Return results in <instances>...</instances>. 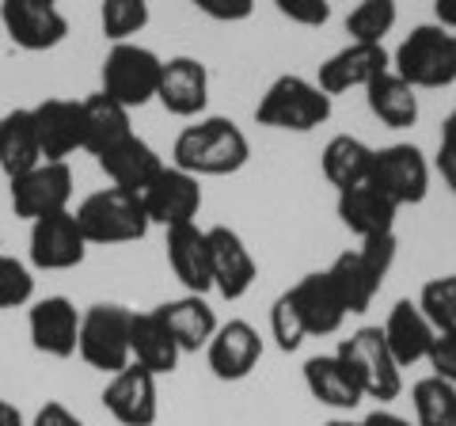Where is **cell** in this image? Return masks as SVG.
Returning a JSON list of instances; mask_svg holds the SVG:
<instances>
[{
  "label": "cell",
  "instance_id": "obj_34",
  "mask_svg": "<svg viewBox=\"0 0 456 426\" xmlns=\"http://www.w3.org/2000/svg\"><path fill=\"white\" fill-rule=\"evenodd\" d=\"M399 4L395 0H358L346 16L350 42H369V46H384V38L395 31Z\"/></svg>",
  "mask_w": 456,
  "mask_h": 426
},
{
  "label": "cell",
  "instance_id": "obj_17",
  "mask_svg": "<svg viewBox=\"0 0 456 426\" xmlns=\"http://www.w3.org/2000/svg\"><path fill=\"white\" fill-rule=\"evenodd\" d=\"M392 69V53L384 46H369V42H346L342 50H335L331 58L320 65L316 73V84L327 92V95H346L354 88H369L380 73Z\"/></svg>",
  "mask_w": 456,
  "mask_h": 426
},
{
  "label": "cell",
  "instance_id": "obj_16",
  "mask_svg": "<svg viewBox=\"0 0 456 426\" xmlns=\"http://www.w3.org/2000/svg\"><path fill=\"white\" fill-rule=\"evenodd\" d=\"M156 103H160L167 115L175 119H202L209 107V69L202 58H191V53H175V58L164 61L160 73V92H156Z\"/></svg>",
  "mask_w": 456,
  "mask_h": 426
},
{
  "label": "cell",
  "instance_id": "obj_7",
  "mask_svg": "<svg viewBox=\"0 0 456 426\" xmlns=\"http://www.w3.org/2000/svg\"><path fill=\"white\" fill-rule=\"evenodd\" d=\"M335 354L346 362V369L354 373V381H358L365 400H377L380 407L399 400V392H403V365L395 362V354L384 343L380 328L350 332Z\"/></svg>",
  "mask_w": 456,
  "mask_h": 426
},
{
  "label": "cell",
  "instance_id": "obj_9",
  "mask_svg": "<svg viewBox=\"0 0 456 426\" xmlns=\"http://www.w3.org/2000/svg\"><path fill=\"white\" fill-rule=\"evenodd\" d=\"M369 183L388 194L399 209L419 206V202H426V194H430V160L422 156L419 145L395 141V145H384L373 152Z\"/></svg>",
  "mask_w": 456,
  "mask_h": 426
},
{
  "label": "cell",
  "instance_id": "obj_37",
  "mask_svg": "<svg viewBox=\"0 0 456 426\" xmlns=\"http://www.w3.org/2000/svg\"><path fill=\"white\" fill-rule=\"evenodd\" d=\"M270 339H274V347L281 354H297L308 339V328H305L301 312H297V305H293L289 290L278 293L274 305H270Z\"/></svg>",
  "mask_w": 456,
  "mask_h": 426
},
{
  "label": "cell",
  "instance_id": "obj_42",
  "mask_svg": "<svg viewBox=\"0 0 456 426\" xmlns=\"http://www.w3.org/2000/svg\"><path fill=\"white\" fill-rule=\"evenodd\" d=\"M31 426H84V419L77 415L73 407H65L61 400H46V404L35 411Z\"/></svg>",
  "mask_w": 456,
  "mask_h": 426
},
{
  "label": "cell",
  "instance_id": "obj_33",
  "mask_svg": "<svg viewBox=\"0 0 456 426\" xmlns=\"http://www.w3.org/2000/svg\"><path fill=\"white\" fill-rule=\"evenodd\" d=\"M415 426H456V385L441 377H422L411 385Z\"/></svg>",
  "mask_w": 456,
  "mask_h": 426
},
{
  "label": "cell",
  "instance_id": "obj_47",
  "mask_svg": "<svg viewBox=\"0 0 456 426\" xmlns=\"http://www.w3.org/2000/svg\"><path fill=\"white\" fill-rule=\"evenodd\" d=\"M323 426H362V422H354V419H327Z\"/></svg>",
  "mask_w": 456,
  "mask_h": 426
},
{
  "label": "cell",
  "instance_id": "obj_18",
  "mask_svg": "<svg viewBox=\"0 0 456 426\" xmlns=\"http://www.w3.org/2000/svg\"><path fill=\"white\" fill-rule=\"evenodd\" d=\"M263 335L248 320H228L206 347V365L217 381H248L263 362Z\"/></svg>",
  "mask_w": 456,
  "mask_h": 426
},
{
  "label": "cell",
  "instance_id": "obj_12",
  "mask_svg": "<svg viewBox=\"0 0 456 426\" xmlns=\"http://www.w3.org/2000/svg\"><path fill=\"white\" fill-rule=\"evenodd\" d=\"M88 240H84L77 213H50V217L31 221V236H27V255H31L35 271H77L88 259Z\"/></svg>",
  "mask_w": 456,
  "mask_h": 426
},
{
  "label": "cell",
  "instance_id": "obj_36",
  "mask_svg": "<svg viewBox=\"0 0 456 426\" xmlns=\"http://www.w3.org/2000/svg\"><path fill=\"white\" fill-rule=\"evenodd\" d=\"M419 308L434 324L437 335H456V274L430 278L419 293Z\"/></svg>",
  "mask_w": 456,
  "mask_h": 426
},
{
  "label": "cell",
  "instance_id": "obj_26",
  "mask_svg": "<svg viewBox=\"0 0 456 426\" xmlns=\"http://www.w3.org/2000/svg\"><path fill=\"white\" fill-rule=\"evenodd\" d=\"M305 389L308 396L316 400L320 407H331V411H354L362 407V389L354 373L346 369V362L338 358V354H312L305 362Z\"/></svg>",
  "mask_w": 456,
  "mask_h": 426
},
{
  "label": "cell",
  "instance_id": "obj_30",
  "mask_svg": "<svg viewBox=\"0 0 456 426\" xmlns=\"http://www.w3.org/2000/svg\"><path fill=\"white\" fill-rule=\"evenodd\" d=\"M365 103H369V115H373L380 126H388V130H411V126L419 122V115H422L419 92L411 88L395 69L380 73L373 84H369Z\"/></svg>",
  "mask_w": 456,
  "mask_h": 426
},
{
  "label": "cell",
  "instance_id": "obj_21",
  "mask_svg": "<svg viewBox=\"0 0 456 426\" xmlns=\"http://www.w3.org/2000/svg\"><path fill=\"white\" fill-rule=\"evenodd\" d=\"M95 160H99V172L107 176L110 187L134 191V194L145 191L149 183L160 176V168H164V156L156 152L145 137H137V134L118 141V145L107 149L103 156H95Z\"/></svg>",
  "mask_w": 456,
  "mask_h": 426
},
{
  "label": "cell",
  "instance_id": "obj_2",
  "mask_svg": "<svg viewBox=\"0 0 456 426\" xmlns=\"http://www.w3.org/2000/svg\"><path fill=\"white\" fill-rule=\"evenodd\" d=\"M331 111L335 99L316 80L301 73H281L270 80V88L255 103V122L281 134H312L331 122Z\"/></svg>",
  "mask_w": 456,
  "mask_h": 426
},
{
  "label": "cell",
  "instance_id": "obj_46",
  "mask_svg": "<svg viewBox=\"0 0 456 426\" xmlns=\"http://www.w3.org/2000/svg\"><path fill=\"white\" fill-rule=\"evenodd\" d=\"M0 426H27L23 411L12 404V400H4V396H0Z\"/></svg>",
  "mask_w": 456,
  "mask_h": 426
},
{
  "label": "cell",
  "instance_id": "obj_1",
  "mask_svg": "<svg viewBox=\"0 0 456 426\" xmlns=\"http://www.w3.org/2000/svg\"><path fill=\"white\" fill-rule=\"evenodd\" d=\"M251 160V141L232 119L202 115L191 126H183L175 145H171V164L198 179L236 176Z\"/></svg>",
  "mask_w": 456,
  "mask_h": 426
},
{
  "label": "cell",
  "instance_id": "obj_45",
  "mask_svg": "<svg viewBox=\"0 0 456 426\" xmlns=\"http://www.w3.org/2000/svg\"><path fill=\"white\" fill-rule=\"evenodd\" d=\"M434 23L456 31V0H434Z\"/></svg>",
  "mask_w": 456,
  "mask_h": 426
},
{
  "label": "cell",
  "instance_id": "obj_43",
  "mask_svg": "<svg viewBox=\"0 0 456 426\" xmlns=\"http://www.w3.org/2000/svg\"><path fill=\"white\" fill-rule=\"evenodd\" d=\"M437 172H441V179H445V187L456 194V149L452 145H437Z\"/></svg>",
  "mask_w": 456,
  "mask_h": 426
},
{
  "label": "cell",
  "instance_id": "obj_20",
  "mask_svg": "<svg viewBox=\"0 0 456 426\" xmlns=\"http://www.w3.org/2000/svg\"><path fill=\"white\" fill-rule=\"evenodd\" d=\"M42 160H69L77 149H84V111L80 99H61L50 95L31 107Z\"/></svg>",
  "mask_w": 456,
  "mask_h": 426
},
{
  "label": "cell",
  "instance_id": "obj_28",
  "mask_svg": "<svg viewBox=\"0 0 456 426\" xmlns=\"http://www.w3.org/2000/svg\"><path fill=\"white\" fill-rule=\"evenodd\" d=\"M80 111H84V152L92 156H103L107 149H114L118 141H126L134 134L130 115L118 99H110L107 92H92L80 99Z\"/></svg>",
  "mask_w": 456,
  "mask_h": 426
},
{
  "label": "cell",
  "instance_id": "obj_11",
  "mask_svg": "<svg viewBox=\"0 0 456 426\" xmlns=\"http://www.w3.org/2000/svg\"><path fill=\"white\" fill-rule=\"evenodd\" d=\"M141 202H145V213L152 225L160 229H179V225H194L198 213H202V179L183 172L175 164H164L160 176H156L145 191H141Z\"/></svg>",
  "mask_w": 456,
  "mask_h": 426
},
{
  "label": "cell",
  "instance_id": "obj_44",
  "mask_svg": "<svg viewBox=\"0 0 456 426\" xmlns=\"http://www.w3.org/2000/svg\"><path fill=\"white\" fill-rule=\"evenodd\" d=\"M362 426H415V422L395 415V411H388V407H377V411H369V415L362 419Z\"/></svg>",
  "mask_w": 456,
  "mask_h": 426
},
{
  "label": "cell",
  "instance_id": "obj_10",
  "mask_svg": "<svg viewBox=\"0 0 456 426\" xmlns=\"http://www.w3.org/2000/svg\"><path fill=\"white\" fill-rule=\"evenodd\" d=\"M73 168L69 160H42L31 168L27 176L8 183V198H12V213L23 221H38L50 213H65L73 206Z\"/></svg>",
  "mask_w": 456,
  "mask_h": 426
},
{
  "label": "cell",
  "instance_id": "obj_29",
  "mask_svg": "<svg viewBox=\"0 0 456 426\" xmlns=\"http://www.w3.org/2000/svg\"><path fill=\"white\" fill-rule=\"evenodd\" d=\"M42 164V145H38V130H35V115L31 107H16L0 119V172L12 179L27 176L31 168Z\"/></svg>",
  "mask_w": 456,
  "mask_h": 426
},
{
  "label": "cell",
  "instance_id": "obj_39",
  "mask_svg": "<svg viewBox=\"0 0 456 426\" xmlns=\"http://www.w3.org/2000/svg\"><path fill=\"white\" fill-rule=\"evenodd\" d=\"M274 8L297 27H327L331 0H274Z\"/></svg>",
  "mask_w": 456,
  "mask_h": 426
},
{
  "label": "cell",
  "instance_id": "obj_41",
  "mask_svg": "<svg viewBox=\"0 0 456 426\" xmlns=\"http://www.w3.org/2000/svg\"><path fill=\"white\" fill-rule=\"evenodd\" d=\"M426 365H430V373L449 381V385H456V335H437L434 339V350L430 358H426Z\"/></svg>",
  "mask_w": 456,
  "mask_h": 426
},
{
  "label": "cell",
  "instance_id": "obj_24",
  "mask_svg": "<svg viewBox=\"0 0 456 426\" xmlns=\"http://www.w3.org/2000/svg\"><path fill=\"white\" fill-rule=\"evenodd\" d=\"M289 297H293V305L297 312H301V320H305V328H308V339L316 335H338L342 332V324H346V305H342V297L335 293L331 286V278H327V271H312L305 274L297 286H289Z\"/></svg>",
  "mask_w": 456,
  "mask_h": 426
},
{
  "label": "cell",
  "instance_id": "obj_32",
  "mask_svg": "<svg viewBox=\"0 0 456 426\" xmlns=\"http://www.w3.org/2000/svg\"><path fill=\"white\" fill-rule=\"evenodd\" d=\"M327 278H331V286L342 297V305H346L350 316H362V312L373 308L377 293L384 286V278L365 263V255L358 248L335 255V263L327 266Z\"/></svg>",
  "mask_w": 456,
  "mask_h": 426
},
{
  "label": "cell",
  "instance_id": "obj_5",
  "mask_svg": "<svg viewBox=\"0 0 456 426\" xmlns=\"http://www.w3.org/2000/svg\"><path fill=\"white\" fill-rule=\"evenodd\" d=\"M130 332H134V308H126L118 301H99L88 305L80 316V343L77 354L84 365L99 369V373H122L134 362L130 350Z\"/></svg>",
  "mask_w": 456,
  "mask_h": 426
},
{
  "label": "cell",
  "instance_id": "obj_13",
  "mask_svg": "<svg viewBox=\"0 0 456 426\" xmlns=\"http://www.w3.org/2000/svg\"><path fill=\"white\" fill-rule=\"evenodd\" d=\"M80 316L84 312L69 301L65 293H53V297H38L27 308V339L38 354L46 358H73L77 343H80Z\"/></svg>",
  "mask_w": 456,
  "mask_h": 426
},
{
  "label": "cell",
  "instance_id": "obj_6",
  "mask_svg": "<svg viewBox=\"0 0 456 426\" xmlns=\"http://www.w3.org/2000/svg\"><path fill=\"white\" fill-rule=\"evenodd\" d=\"M160 73L164 58L141 42H114L99 69V92L118 99L126 111L149 107L156 92H160Z\"/></svg>",
  "mask_w": 456,
  "mask_h": 426
},
{
  "label": "cell",
  "instance_id": "obj_4",
  "mask_svg": "<svg viewBox=\"0 0 456 426\" xmlns=\"http://www.w3.org/2000/svg\"><path fill=\"white\" fill-rule=\"evenodd\" d=\"M77 225L88 244L95 248H114V244H137L145 240L152 221L145 213V202L134 191H118V187H103L92 191L84 202L73 209Z\"/></svg>",
  "mask_w": 456,
  "mask_h": 426
},
{
  "label": "cell",
  "instance_id": "obj_35",
  "mask_svg": "<svg viewBox=\"0 0 456 426\" xmlns=\"http://www.w3.org/2000/svg\"><path fill=\"white\" fill-rule=\"evenodd\" d=\"M152 8L149 0H99V31L110 42H137V35L149 27Z\"/></svg>",
  "mask_w": 456,
  "mask_h": 426
},
{
  "label": "cell",
  "instance_id": "obj_31",
  "mask_svg": "<svg viewBox=\"0 0 456 426\" xmlns=\"http://www.w3.org/2000/svg\"><path fill=\"white\" fill-rule=\"evenodd\" d=\"M373 145H365L362 137L354 134H335L320 152V172L331 183L335 191H350L369 183V172H373Z\"/></svg>",
  "mask_w": 456,
  "mask_h": 426
},
{
  "label": "cell",
  "instance_id": "obj_15",
  "mask_svg": "<svg viewBox=\"0 0 456 426\" xmlns=\"http://www.w3.org/2000/svg\"><path fill=\"white\" fill-rule=\"evenodd\" d=\"M209 236V263H213V290L224 301H244L251 293L255 278H259V263H255L251 248L244 244V236L228 225H213L206 229Z\"/></svg>",
  "mask_w": 456,
  "mask_h": 426
},
{
  "label": "cell",
  "instance_id": "obj_23",
  "mask_svg": "<svg viewBox=\"0 0 456 426\" xmlns=\"http://www.w3.org/2000/svg\"><path fill=\"white\" fill-rule=\"evenodd\" d=\"M335 213H338L342 229H350L358 240H369V236L395 233V213H399V206L384 191H377L373 183H362V187L338 191Z\"/></svg>",
  "mask_w": 456,
  "mask_h": 426
},
{
  "label": "cell",
  "instance_id": "obj_27",
  "mask_svg": "<svg viewBox=\"0 0 456 426\" xmlns=\"http://www.w3.org/2000/svg\"><path fill=\"white\" fill-rule=\"evenodd\" d=\"M130 350H134V365L149 369L152 377H167L175 373L183 362L179 343L171 339L167 324L156 316V308L134 312V332H130Z\"/></svg>",
  "mask_w": 456,
  "mask_h": 426
},
{
  "label": "cell",
  "instance_id": "obj_19",
  "mask_svg": "<svg viewBox=\"0 0 456 426\" xmlns=\"http://www.w3.org/2000/svg\"><path fill=\"white\" fill-rule=\"evenodd\" d=\"M164 251H167V266L179 278L183 293H198L206 297L213 293V263H209V236L202 225H179V229L164 233Z\"/></svg>",
  "mask_w": 456,
  "mask_h": 426
},
{
  "label": "cell",
  "instance_id": "obj_25",
  "mask_svg": "<svg viewBox=\"0 0 456 426\" xmlns=\"http://www.w3.org/2000/svg\"><path fill=\"white\" fill-rule=\"evenodd\" d=\"M156 316L167 324V332L179 343L183 354L206 350L209 339L217 335V328H221V320H217V312H213V305L206 301V297H198V293H183V297H175V301L156 305Z\"/></svg>",
  "mask_w": 456,
  "mask_h": 426
},
{
  "label": "cell",
  "instance_id": "obj_14",
  "mask_svg": "<svg viewBox=\"0 0 456 426\" xmlns=\"http://www.w3.org/2000/svg\"><path fill=\"white\" fill-rule=\"evenodd\" d=\"M156 381L149 369L141 365H126L122 373L107 377L103 385V411L118 422V426H152L160 419V389H156Z\"/></svg>",
  "mask_w": 456,
  "mask_h": 426
},
{
  "label": "cell",
  "instance_id": "obj_38",
  "mask_svg": "<svg viewBox=\"0 0 456 426\" xmlns=\"http://www.w3.org/2000/svg\"><path fill=\"white\" fill-rule=\"evenodd\" d=\"M35 301V271L16 255L0 251V312L27 308Z\"/></svg>",
  "mask_w": 456,
  "mask_h": 426
},
{
  "label": "cell",
  "instance_id": "obj_40",
  "mask_svg": "<svg viewBox=\"0 0 456 426\" xmlns=\"http://www.w3.org/2000/svg\"><path fill=\"white\" fill-rule=\"evenodd\" d=\"M191 8L213 23H244L255 16V0H191Z\"/></svg>",
  "mask_w": 456,
  "mask_h": 426
},
{
  "label": "cell",
  "instance_id": "obj_22",
  "mask_svg": "<svg viewBox=\"0 0 456 426\" xmlns=\"http://www.w3.org/2000/svg\"><path fill=\"white\" fill-rule=\"evenodd\" d=\"M380 332H384V343H388V350L395 354V362L411 369V365H419L430 358V350H434V324L426 320V312L419 308V301H395L392 312H388V320L380 324Z\"/></svg>",
  "mask_w": 456,
  "mask_h": 426
},
{
  "label": "cell",
  "instance_id": "obj_3",
  "mask_svg": "<svg viewBox=\"0 0 456 426\" xmlns=\"http://www.w3.org/2000/svg\"><path fill=\"white\" fill-rule=\"evenodd\" d=\"M392 69L415 92H441L456 84V31L441 23H419L392 50Z\"/></svg>",
  "mask_w": 456,
  "mask_h": 426
},
{
  "label": "cell",
  "instance_id": "obj_8",
  "mask_svg": "<svg viewBox=\"0 0 456 426\" xmlns=\"http://www.w3.org/2000/svg\"><path fill=\"white\" fill-rule=\"evenodd\" d=\"M0 27L23 53H46L69 38L61 0H0Z\"/></svg>",
  "mask_w": 456,
  "mask_h": 426
}]
</instances>
